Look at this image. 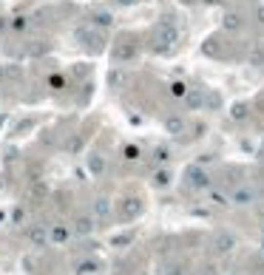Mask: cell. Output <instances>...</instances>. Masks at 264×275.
Masks as SVG:
<instances>
[{"label":"cell","mask_w":264,"mask_h":275,"mask_svg":"<svg viewBox=\"0 0 264 275\" xmlns=\"http://www.w3.org/2000/svg\"><path fill=\"white\" fill-rule=\"evenodd\" d=\"M153 159H156V162H168V159H170L168 147H156V150H153Z\"/></svg>","instance_id":"cell-31"},{"label":"cell","mask_w":264,"mask_h":275,"mask_svg":"<svg viewBox=\"0 0 264 275\" xmlns=\"http://www.w3.org/2000/svg\"><path fill=\"white\" fill-rule=\"evenodd\" d=\"M210 202L219 204V207H227V204H230V196L222 193V190H210Z\"/></svg>","instance_id":"cell-21"},{"label":"cell","mask_w":264,"mask_h":275,"mask_svg":"<svg viewBox=\"0 0 264 275\" xmlns=\"http://www.w3.org/2000/svg\"><path fill=\"white\" fill-rule=\"evenodd\" d=\"M136 54H139V46H136V40L125 37V40L114 43V51H111V60H114V63H128V60H133Z\"/></svg>","instance_id":"cell-4"},{"label":"cell","mask_w":264,"mask_h":275,"mask_svg":"<svg viewBox=\"0 0 264 275\" xmlns=\"http://www.w3.org/2000/svg\"><path fill=\"white\" fill-rule=\"evenodd\" d=\"M136 156H139V147H133V145L125 147V159H136Z\"/></svg>","instance_id":"cell-35"},{"label":"cell","mask_w":264,"mask_h":275,"mask_svg":"<svg viewBox=\"0 0 264 275\" xmlns=\"http://www.w3.org/2000/svg\"><path fill=\"white\" fill-rule=\"evenodd\" d=\"M116 6H122V9H128V6H133V3H136V0H114Z\"/></svg>","instance_id":"cell-37"},{"label":"cell","mask_w":264,"mask_h":275,"mask_svg":"<svg viewBox=\"0 0 264 275\" xmlns=\"http://www.w3.org/2000/svg\"><path fill=\"white\" fill-rule=\"evenodd\" d=\"M256 202H259V190H256L253 184H239V187H233L230 204H236V207H250V204H256Z\"/></svg>","instance_id":"cell-3"},{"label":"cell","mask_w":264,"mask_h":275,"mask_svg":"<svg viewBox=\"0 0 264 275\" xmlns=\"http://www.w3.org/2000/svg\"><path fill=\"white\" fill-rule=\"evenodd\" d=\"M3 29H6V17H0V32H3Z\"/></svg>","instance_id":"cell-40"},{"label":"cell","mask_w":264,"mask_h":275,"mask_svg":"<svg viewBox=\"0 0 264 275\" xmlns=\"http://www.w3.org/2000/svg\"><path fill=\"white\" fill-rule=\"evenodd\" d=\"M108 82H111V85H114V88H119V85H122V82H125V74H122V71H119V68H114V71H111V74H108Z\"/></svg>","instance_id":"cell-26"},{"label":"cell","mask_w":264,"mask_h":275,"mask_svg":"<svg viewBox=\"0 0 264 275\" xmlns=\"http://www.w3.org/2000/svg\"><path fill=\"white\" fill-rule=\"evenodd\" d=\"M202 51H205L207 57H219V54H222V49H219V40H213V37H210V40L202 46Z\"/></svg>","instance_id":"cell-24"},{"label":"cell","mask_w":264,"mask_h":275,"mask_svg":"<svg viewBox=\"0 0 264 275\" xmlns=\"http://www.w3.org/2000/svg\"><path fill=\"white\" fill-rule=\"evenodd\" d=\"M6 80V68H3V65H0V82Z\"/></svg>","instance_id":"cell-39"},{"label":"cell","mask_w":264,"mask_h":275,"mask_svg":"<svg viewBox=\"0 0 264 275\" xmlns=\"http://www.w3.org/2000/svg\"><path fill=\"white\" fill-rule=\"evenodd\" d=\"M111 210H114V202L108 199V196H97L94 202H91V216L97 219V221H108L111 219Z\"/></svg>","instance_id":"cell-8"},{"label":"cell","mask_w":264,"mask_h":275,"mask_svg":"<svg viewBox=\"0 0 264 275\" xmlns=\"http://www.w3.org/2000/svg\"><path fill=\"white\" fill-rule=\"evenodd\" d=\"M29 193H32V199H46V196H49V184H46L43 179H32Z\"/></svg>","instance_id":"cell-17"},{"label":"cell","mask_w":264,"mask_h":275,"mask_svg":"<svg viewBox=\"0 0 264 275\" xmlns=\"http://www.w3.org/2000/svg\"><path fill=\"white\" fill-rule=\"evenodd\" d=\"M225 29H230V32H236V29H242V17L236 15V12H230V15H225Z\"/></svg>","instance_id":"cell-22"},{"label":"cell","mask_w":264,"mask_h":275,"mask_svg":"<svg viewBox=\"0 0 264 275\" xmlns=\"http://www.w3.org/2000/svg\"><path fill=\"white\" fill-rule=\"evenodd\" d=\"M230 116L236 119V122H242V119H247V116H250V105H247V102H236V105L230 108Z\"/></svg>","instance_id":"cell-19"},{"label":"cell","mask_w":264,"mask_h":275,"mask_svg":"<svg viewBox=\"0 0 264 275\" xmlns=\"http://www.w3.org/2000/svg\"><path fill=\"white\" fill-rule=\"evenodd\" d=\"M88 71H91V65H85V63H77V65H74V77H85Z\"/></svg>","instance_id":"cell-33"},{"label":"cell","mask_w":264,"mask_h":275,"mask_svg":"<svg viewBox=\"0 0 264 275\" xmlns=\"http://www.w3.org/2000/svg\"><path fill=\"white\" fill-rule=\"evenodd\" d=\"M182 99H185V105H188L190 111H196V108L205 105V91H202V88H188V94Z\"/></svg>","instance_id":"cell-14"},{"label":"cell","mask_w":264,"mask_h":275,"mask_svg":"<svg viewBox=\"0 0 264 275\" xmlns=\"http://www.w3.org/2000/svg\"><path fill=\"white\" fill-rule=\"evenodd\" d=\"M12 26H15L17 32H23V29L29 26V20H26V17H15V23H12Z\"/></svg>","instance_id":"cell-34"},{"label":"cell","mask_w":264,"mask_h":275,"mask_svg":"<svg viewBox=\"0 0 264 275\" xmlns=\"http://www.w3.org/2000/svg\"><path fill=\"white\" fill-rule=\"evenodd\" d=\"M29 241H32V247L43 250V247L51 241V227H46V224H32V227H29Z\"/></svg>","instance_id":"cell-9"},{"label":"cell","mask_w":264,"mask_h":275,"mask_svg":"<svg viewBox=\"0 0 264 275\" xmlns=\"http://www.w3.org/2000/svg\"><path fill=\"white\" fill-rule=\"evenodd\" d=\"M256 17H259V23H264V6L259 9V12H256Z\"/></svg>","instance_id":"cell-38"},{"label":"cell","mask_w":264,"mask_h":275,"mask_svg":"<svg viewBox=\"0 0 264 275\" xmlns=\"http://www.w3.org/2000/svg\"><path fill=\"white\" fill-rule=\"evenodd\" d=\"M210 247H213L219 256L233 253V250H236V233H230V230H219V233L213 236V241H210Z\"/></svg>","instance_id":"cell-7"},{"label":"cell","mask_w":264,"mask_h":275,"mask_svg":"<svg viewBox=\"0 0 264 275\" xmlns=\"http://www.w3.org/2000/svg\"><path fill=\"white\" fill-rule=\"evenodd\" d=\"M94 227H97V219H94L91 213H80V216L74 219V233H77V236H91Z\"/></svg>","instance_id":"cell-10"},{"label":"cell","mask_w":264,"mask_h":275,"mask_svg":"<svg viewBox=\"0 0 264 275\" xmlns=\"http://www.w3.org/2000/svg\"><path fill=\"white\" fill-rule=\"evenodd\" d=\"M133 241H136V233H133V230H128V233H116V236H111V247H116V250H125V247H131Z\"/></svg>","instance_id":"cell-15"},{"label":"cell","mask_w":264,"mask_h":275,"mask_svg":"<svg viewBox=\"0 0 264 275\" xmlns=\"http://www.w3.org/2000/svg\"><path fill=\"white\" fill-rule=\"evenodd\" d=\"M91 97H94V85H91V82H85V85H83V97H80V102H88Z\"/></svg>","instance_id":"cell-32"},{"label":"cell","mask_w":264,"mask_h":275,"mask_svg":"<svg viewBox=\"0 0 264 275\" xmlns=\"http://www.w3.org/2000/svg\"><path fill=\"white\" fill-rule=\"evenodd\" d=\"M185 128H188L185 116H179V113H170V116H165V130L170 133V136H182V133H185Z\"/></svg>","instance_id":"cell-11"},{"label":"cell","mask_w":264,"mask_h":275,"mask_svg":"<svg viewBox=\"0 0 264 275\" xmlns=\"http://www.w3.org/2000/svg\"><path fill=\"white\" fill-rule=\"evenodd\" d=\"M179 29L173 26V20H162L156 26V51H170L176 43H179Z\"/></svg>","instance_id":"cell-1"},{"label":"cell","mask_w":264,"mask_h":275,"mask_svg":"<svg viewBox=\"0 0 264 275\" xmlns=\"http://www.w3.org/2000/svg\"><path fill=\"white\" fill-rule=\"evenodd\" d=\"M85 167H88L91 176H102L108 165H105V156H102V153H91V156L85 159Z\"/></svg>","instance_id":"cell-13"},{"label":"cell","mask_w":264,"mask_h":275,"mask_svg":"<svg viewBox=\"0 0 264 275\" xmlns=\"http://www.w3.org/2000/svg\"><path fill=\"white\" fill-rule=\"evenodd\" d=\"M97 270H99L97 261H83V264L77 267V275H88V273H97Z\"/></svg>","instance_id":"cell-25"},{"label":"cell","mask_w":264,"mask_h":275,"mask_svg":"<svg viewBox=\"0 0 264 275\" xmlns=\"http://www.w3.org/2000/svg\"><path fill=\"white\" fill-rule=\"evenodd\" d=\"M185 184H188L190 190H207V187H210V176H207L199 165H190V167L185 170Z\"/></svg>","instance_id":"cell-5"},{"label":"cell","mask_w":264,"mask_h":275,"mask_svg":"<svg viewBox=\"0 0 264 275\" xmlns=\"http://www.w3.org/2000/svg\"><path fill=\"white\" fill-rule=\"evenodd\" d=\"M74 40L80 43V46H88V49H102V43H105V37L99 32L97 26H77L74 29Z\"/></svg>","instance_id":"cell-2"},{"label":"cell","mask_w":264,"mask_h":275,"mask_svg":"<svg viewBox=\"0 0 264 275\" xmlns=\"http://www.w3.org/2000/svg\"><path fill=\"white\" fill-rule=\"evenodd\" d=\"M205 105H207V108H219V105H222V97H219L216 91H210V94H205Z\"/></svg>","instance_id":"cell-28"},{"label":"cell","mask_w":264,"mask_h":275,"mask_svg":"<svg viewBox=\"0 0 264 275\" xmlns=\"http://www.w3.org/2000/svg\"><path fill=\"white\" fill-rule=\"evenodd\" d=\"M23 267H26L29 273H34V258H32V256H26V258H23Z\"/></svg>","instance_id":"cell-36"},{"label":"cell","mask_w":264,"mask_h":275,"mask_svg":"<svg viewBox=\"0 0 264 275\" xmlns=\"http://www.w3.org/2000/svg\"><path fill=\"white\" fill-rule=\"evenodd\" d=\"M170 94H173V97H185V94H188V85H185V82H173V85H170Z\"/></svg>","instance_id":"cell-29"},{"label":"cell","mask_w":264,"mask_h":275,"mask_svg":"<svg viewBox=\"0 0 264 275\" xmlns=\"http://www.w3.org/2000/svg\"><path fill=\"white\" fill-rule=\"evenodd\" d=\"M142 210H145V204H142V199H139V196H125V199L119 202V216H122L125 221L139 219Z\"/></svg>","instance_id":"cell-6"},{"label":"cell","mask_w":264,"mask_h":275,"mask_svg":"<svg viewBox=\"0 0 264 275\" xmlns=\"http://www.w3.org/2000/svg\"><path fill=\"white\" fill-rule=\"evenodd\" d=\"M156 275H185V264H179V261H170V264H162Z\"/></svg>","instance_id":"cell-18"},{"label":"cell","mask_w":264,"mask_h":275,"mask_svg":"<svg viewBox=\"0 0 264 275\" xmlns=\"http://www.w3.org/2000/svg\"><path fill=\"white\" fill-rule=\"evenodd\" d=\"M80 147H83V136H71V139L66 142V150H68V153H77Z\"/></svg>","instance_id":"cell-27"},{"label":"cell","mask_w":264,"mask_h":275,"mask_svg":"<svg viewBox=\"0 0 264 275\" xmlns=\"http://www.w3.org/2000/svg\"><path fill=\"white\" fill-rule=\"evenodd\" d=\"M170 184V173L168 170H156L153 173V187H168Z\"/></svg>","instance_id":"cell-23"},{"label":"cell","mask_w":264,"mask_h":275,"mask_svg":"<svg viewBox=\"0 0 264 275\" xmlns=\"http://www.w3.org/2000/svg\"><path fill=\"white\" fill-rule=\"evenodd\" d=\"M68 236H71L68 224H51V241L54 244H66Z\"/></svg>","instance_id":"cell-16"},{"label":"cell","mask_w":264,"mask_h":275,"mask_svg":"<svg viewBox=\"0 0 264 275\" xmlns=\"http://www.w3.org/2000/svg\"><path fill=\"white\" fill-rule=\"evenodd\" d=\"M205 3H207V6H216V3H222V0H205Z\"/></svg>","instance_id":"cell-41"},{"label":"cell","mask_w":264,"mask_h":275,"mask_svg":"<svg viewBox=\"0 0 264 275\" xmlns=\"http://www.w3.org/2000/svg\"><path fill=\"white\" fill-rule=\"evenodd\" d=\"M12 221H15V224H23V221H26V210H23V207H15V210H12Z\"/></svg>","instance_id":"cell-30"},{"label":"cell","mask_w":264,"mask_h":275,"mask_svg":"<svg viewBox=\"0 0 264 275\" xmlns=\"http://www.w3.org/2000/svg\"><path fill=\"white\" fill-rule=\"evenodd\" d=\"M247 60H250V65H259V68H262L264 65V46H253Z\"/></svg>","instance_id":"cell-20"},{"label":"cell","mask_w":264,"mask_h":275,"mask_svg":"<svg viewBox=\"0 0 264 275\" xmlns=\"http://www.w3.org/2000/svg\"><path fill=\"white\" fill-rule=\"evenodd\" d=\"M91 26H97V29H111L114 26V15L111 12H105V9H97V12H91Z\"/></svg>","instance_id":"cell-12"}]
</instances>
